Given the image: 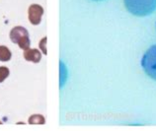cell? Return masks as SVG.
<instances>
[{
    "label": "cell",
    "mask_w": 156,
    "mask_h": 131,
    "mask_svg": "<svg viewBox=\"0 0 156 131\" xmlns=\"http://www.w3.org/2000/svg\"><path fill=\"white\" fill-rule=\"evenodd\" d=\"M1 123H2V122H1V121H0V124H1Z\"/></svg>",
    "instance_id": "cell-10"
},
{
    "label": "cell",
    "mask_w": 156,
    "mask_h": 131,
    "mask_svg": "<svg viewBox=\"0 0 156 131\" xmlns=\"http://www.w3.org/2000/svg\"><path fill=\"white\" fill-rule=\"evenodd\" d=\"M10 71L6 66H0V83L5 81L7 79V77L9 76Z\"/></svg>",
    "instance_id": "cell-8"
},
{
    "label": "cell",
    "mask_w": 156,
    "mask_h": 131,
    "mask_svg": "<svg viewBox=\"0 0 156 131\" xmlns=\"http://www.w3.org/2000/svg\"><path fill=\"white\" fill-rule=\"evenodd\" d=\"M47 36H44V38L41 40V42L39 43V47L40 50H42V52L44 53V55L48 54V50H47Z\"/></svg>",
    "instance_id": "cell-9"
},
{
    "label": "cell",
    "mask_w": 156,
    "mask_h": 131,
    "mask_svg": "<svg viewBox=\"0 0 156 131\" xmlns=\"http://www.w3.org/2000/svg\"><path fill=\"white\" fill-rule=\"evenodd\" d=\"M143 70L150 78L156 80V44L149 47L141 59Z\"/></svg>",
    "instance_id": "cell-3"
},
{
    "label": "cell",
    "mask_w": 156,
    "mask_h": 131,
    "mask_svg": "<svg viewBox=\"0 0 156 131\" xmlns=\"http://www.w3.org/2000/svg\"><path fill=\"white\" fill-rule=\"evenodd\" d=\"M44 15V8L39 4H32L28 9V18L32 25L37 26L42 22Z\"/></svg>",
    "instance_id": "cell-4"
},
{
    "label": "cell",
    "mask_w": 156,
    "mask_h": 131,
    "mask_svg": "<svg viewBox=\"0 0 156 131\" xmlns=\"http://www.w3.org/2000/svg\"><path fill=\"white\" fill-rule=\"evenodd\" d=\"M29 123L30 124H44L46 119L42 114H33L29 117Z\"/></svg>",
    "instance_id": "cell-7"
},
{
    "label": "cell",
    "mask_w": 156,
    "mask_h": 131,
    "mask_svg": "<svg viewBox=\"0 0 156 131\" xmlns=\"http://www.w3.org/2000/svg\"><path fill=\"white\" fill-rule=\"evenodd\" d=\"M10 40L12 43L18 44L21 50H26L30 48L31 40L29 36V32L26 28L21 26L14 27L10 32Z\"/></svg>",
    "instance_id": "cell-2"
},
{
    "label": "cell",
    "mask_w": 156,
    "mask_h": 131,
    "mask_svg": "<svg viewBox=\"0 0 156 131\" xmlns=\"http://www.w3.org/2000/svg\"><path fill=\"white\" fill-rule=\"evenodd\" d=\"M12 57V52L10 50L5 46H0V61L6 62L9 61Z\"/></svg>",
    "instance_id": "cell-6"
},
{
    "label": "cell",
    "mask_w": 156,
    "mask_h": 131,
    "mask_svg": "<svg viewBox=\"0 0 156 131\" xmlns=\"http://www.w3.org/2000/svg\"><path fill=\"white\" fill-rule=\"evenodd\" d=\"M97 1H99V0H97Z\"/></svg>",
    "instance_id": "cell-11"
},
{
    "label": "cell",
    "mask_w": 156,
    "mask_h": 131,
    "mask_svg": "<svg viewBox=\"0 0 156 131\" xmlns=\"http://www.w3.org/2000/svg\"><path fill=\"white\" fill-rule=\"evenodd\" d=\"M23 55L27 61H31L34 63H39L42 59V52L38 48H28L24 51Z\"/></svg>",
    "instance_id": "cell-5"
},
{
    "label": "cell",
    "mask_w": 156,
    "mask_h": 131,
    "mask_svg": "<svg viewBox=\"0 0 156 131\" xmlns=\"http://www.w3.org/2000/svg\"><path fill=\"white\" fill-rule=\"evenodd\" d=\"M129 13L138 17L147 16L156 10V0H124Z\"/></svg>",
    "instance_id": "cell-1"
}]
</instances>
